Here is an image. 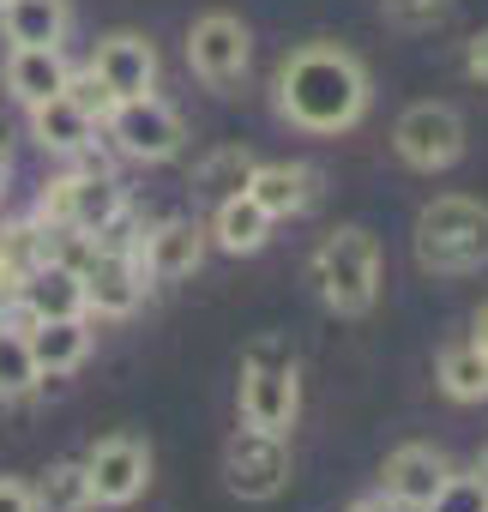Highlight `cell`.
Returning <instances> with one entry per match:
<instances>
[{"mask_svg": "<svg viewBox=\"0 0 488 512\" xmlns=\"http://www.w3.org/2000/svg\"><path fill=\"white\" fill-rule=\"evenodd\" d=\"M278 109L302 133H344L368 109V73L338 43H308L278 67Z\"/></svg>", "mask_w": 488, "mask_h": 512, "instance_id": "6da1fadb", "label": "cell"}, {"mask_svg": "<svg viewBox=\"0 0 488 512\" xmlns=\"http://www.w3.org/2000/svg\"><path fill=\"white\" fill-rule=\"evenodd\" d=\"M416 260L428 272H476L488 260V205L446 193L416 217Z\"/></svg>", "mask_w": 488, "mask_h": 512, "instance_id": "7a4b0ae2", "label": "cell"}, {"mask_svg": "<svg viewBox=\"0 0 488 512\" xmlns=\"http://www.w3.org/2000/svg\"><path fill=\"white\" fill-rule=\"evenodd\" d=\"M314 284L332 314H368L380 296V241L368 229H332L314 253Z\"/></svg>", "mask_w": 488, "mask_h": 512, "instance_id": "3957f363", "label": "cell"}, {"mask_svg": "<svg viewBox=\"0 0 488 512\" xmlns=\"http://www.w3.org/2000/svg\"><path fill=\"white\" fill-rule=\"evenodd\" d=\"M302 410V380H296V356L278 344H254L248 368H241V422L266 428V434H290Z\"/></svg>", "mask_w": 488, "mask_h": 512, "instance_id": "277c9868", "label": "cell"}, {"mask_svg": "<svg viewBox=\"0 0 488 512\" xmlns=\"http://www.w3.org/2000/svg\"><path fill=\"white\" fill-rule=\"evenodd\" d=\"M109 139L121 157L133 163H169L187 145V121L163 103V97H115V109L103 115Z\"/></svg>", "mask_w": 488, "mask_h": 512, "instance_id": "5b68a950", "label": "cell"}, {"mask_svg": "<svg viewBox=\"0 0 488 512\" xmlns=\"http://www.w3.org/2000/svg\"><path fill=\"white\" fill-rule=\"evenodd\" d=\"M43 217L61 223V229H85V235H103L127 217V187L109 175V169H79V175H61L49 181L43 193Z\"/></svg>", "mask_w": 488, "mask_h": 512, "instance_id": "8992f818", "label": "cell"}, {"mask_svg": "<svg viewBox=\"0 0 488 512\" xmlns=\"http://www.w3.org/2000/svg\"><path fill=\"white\" fill-rule=\"evenodd\" d=\"M223 482L241 500H272V494H284V482H290V446H284V434L241 428L223 446Z\"/></svg>", "mask_w": 488, "mask_h": 512, "instance_id": "52a82bcc", "label": "cell"}, {"mask_svg": "<svg viewBox=\"0 0 488 512\" xmlns=\"http://www.w3.org/2000/svg\"><path fill=\"white\" fill-rule=\"evenodd\" d=\"M392 151L410 163V169H452L464 157V115L446 109V103H416L398 115L392 127Z\"/></svg>", "mask_w": 488, "mask_h": 512, "instance_id": "ba28073f", "label": "cell"}, {"mask_svg": "<svg viewBox=\"0 0 488 512\" xmlns=\"http://www.w3.org/2000/svg\"><path fill=\"white\" fill-rule=\"evenodd\" d=\"M248 61H254V37H248V25H241V19L205 13V19L193 25V37H187V67H193L211 91H229L241 73H248Z\"/></svg>", "mask_w": 488, "mask_h": 512, "instance_id": "9c48e42d", "label": "cell"}, {"mask_svg": "<svg viewBox=\"0 0 488 512\" xmlns=\"http://www.w3.org/2000/svg\"><path fill=\"white\" fill-rule=\"evenodd\" d=\"M85 470H91V494H97V506H127V500H139L145 482H151V446L133 440V434H115V440L91 446Z\"/></svg>", "mask_w": 488, "mask_h": 512, "instance_id": "30bf717a", "label": "cell"}, {"mask_svg": "<svg viewBox=\"0 0 488 512\" xmlns=\"http://www.w3.org/2000/svg\"><path fill=\"white\" fill-rule=\"evenodd\" d=\"M85 302H91V314H103V320L139 314V302H145V272H139L133 253H115V247L97 253V260L85 266Z\"/></svg>", "mask_w": 488, "mask_h": 512, "instance_id": "8fae6325", "label": "cell"}, {"mask_svg": "<svg viewBox=\"0 0 488 512\" xmlns=\"http://www.w3.org/2000/svg\"><path fill=\"white\" fill-rule=\"evenodd\" d=\"M205 241H211V229H205V223H193V217H169V223H157V229L145 235L139 272H145V278H157V284H175V278L199 272Z\"/></svg>", "mask_w": 488, "mask_h": 512, "instance_id": "7c38bea8", "label": "cell"}, {"mask_svg": "<svg viewBox=\"0 0 488 512\" xmlns=\"http://www.w3.org/2000/svg\"><path fill=\"white\" fill-rule=\"evenodd\" d=\"M91 73H97L115 97H151V91H157V49H151L139 31H115V37L97 43Z\"/></svg>", "mask_w": 488, "mask_h": 512, "instance_id": "4fadbf2b", "label": "cell"}, {"mask_svg": "<svg viewBox=\"0 0 488 512\" xmlns=\"http://www.w3.org/2000/svg\"><path fill=\"white\" fill-rule=\"evenodd\" d=\"M446 476H452V464H446L434 446H398V452L386 458V494H392V506H404V512H428L434 494L446 488Z\"/></svg>", "mask_w": 488, "mask_h": 512, "instance_id": "5bb4252c", "label": "cell"}, {"mask_svg": "<svg viewBox=\"0 0 488 512\" xmlns=\"http://www.w3.org/2000/svg\"><path fill=\"white\" fill-rule=\"evenodd\" d=\"M19 296L37 308V320H85L91 302H85V272L61 266V260H37L25 278H19Z\"/></svg>", "mask_w": 488, "mask_h": 512, "instance_id": "9a60e30c", "label": "cell"}, {"mask_svg": "<svg viewBox=\"0 0 488 512\" xmlns=\"http://www.w3.org/2000/svg\"><path fill=\"white\" fill-rule=\"evenodd\" d=\"M67 0H0V31L13 49H61L67 43Z\"/></svg>", "mask_w": 488, "mask_h": 512, "instance_id": "2e32d148", "label": "cell"}, {"mask_svg": "<svg viewBox=\"0 0 488 512\" xmlns=\"http://www.w3.org/2000/svg\"><path fill=\"white\" fill-rule=\"evenodd\" d=\"M266 235H272V217L260 211V199H254L248 187L217 199V211H211V241H217L223 253H260Z\"/></svg>", "mask_w": 488, "mask_h": 512, "instance_id": "e0dca14e", "label": "cell"}, {"mask_svg": "<svg viewBox=\"0 0 488 512\" xmlns=\"http://www.w3.org/2000/svg\"><path fill=\"white\" fill-rule=\"evenodd\" d=\"M31 133H37V145L43 151H61V157H85L91 151V133H97V121L61 91V97H49V103H37L31 109Z\"/></svg>", "mask_w": 488, "mask_h": 512, "instance_id": "ac0fdd59", "label": "cell"}, {"mask_svg": "<svg viewBox=\"0 0 488 512\" xmlns=\"http://www.w3.org/2000/svg\"><path fill=\"white\" fill-rule=\"evenodd\" d=\"M67 61H61V49H13V61H7V91L25 103V109H37V103H49V97H61L67 91Z\"/></svg>", "mask_w": 488, "mask_h": 512, "instance_id": "d6986e66", "label": "cell"}, {"mask_svg": "<svg viewBox=\"0 0 488 512\" xmlns=\"http://www.w3.org/2000/svg\"><path fill=\"white\" fill-rule=\"evenodd\" d=\"M25 338H31V356H37L43 380H49V374H73V368L91 356V326H85V320H43V326L25 332Z\"/></svg>", "mask_w": 488, "mask_h": 512, "instance_id": "ffe728a7", "label": "cell"}, {"mask_svg": "<svg viewBox=\"0 0 488 512\" xmlns=\"http://www.w3.org/2000/svg\"><path fill=\"white\" fill-rule=\"evenodd\" d=\"M248 193L260 199V211L278 223V217H296L308 205V169L302 163H260L248 175Z\"/></svg>", "mask_w": 488, "mask_h": 512, "instance_id": "44dd1931", "label": "cell"}, {"mask_svg": "<svg viewBox=\"0 0 488 512\" xmlns=\"http://www.w3.org/2000/svg\"><path fill=\"white\" fill-rule=\"evenodd\" d=\"M440 386H446V398H458V404H482V398H488V350H482L476 338L440 350Z\"/></svg>", "mask_w": 488, "mask_h": 512, "instance_id": "7402d4cb", "label": "cell"}, {"mask_svg": "<svg viewBox=\"0 0 488 512\" xmlns=\"http://www.w3.org/2000/svg\"><path fill=\"white\" fill-rule=\"evenodd\" d=\"M31 494H37V512H91V506H97L85 464H55Z\"/></svg>", "mask_w": 488, "mask_h": 512, "instance_id": "603a6c76", "label": "cell"}, {"mask_svg": "<svg viewBox=\"0 0 488 512\" xmlns=\"http://www.w3.org/2000/svg\"><path fill=\"white\" fill-rule=\"evenodd\" d=\"M37 380H43V368H37V356H31V338L0 326V398L13 404V398L37 392Z\"/></svg>", "mask_w": 488, "mask_h": 512, "instance_id": "cb8c5ba5", "label": "cell"}, {"mask_svg": "<svg viewBox=\"0 0 488 512\" xmlns=\"http://www.w3.org/2000/svg\"><path fill=\"white\" fill-rule=\"evenodd\" d=\"M428 512H488V488H482V476H446V488L434 494Z\"/></svg>", "mask_w": 488, "mask_h": 512, "instance_id": "d4e9b609", "label": "cell"}, {"mask_svg": "<svg viewBox=\"0 0 488 512\" xmlns=\"http://www.w3.org/2000/svg\"><path fill=\"white\" fill-rule=\"evenodd\" d=\"M380 13L398 25V31H422L446 13V0H380Z\"/></svg>", "mask_w": 488, "mask_h": 512, "instance_id": "484cf974", "label": "cell"}, {"mask_svg": "<svg viewBox=\"0 0 488 512\" xmlns=\"http://www.w3.org/2000/svg\"><path fill=\"white\" fill-rule=\"evenodd\" d=\"M67 97H73V103H79V109H85L91 121H103V115L115 109V91H109V85H103L97 73H85V79H67Z\"/></svg>", "mask_w": 488, "mask_h": 512, "instance_id": "4316f807", "label": "cell"}, {"mask_svg": "<svg viewBox=\"0 0 488 512\" xmlns=\"http://www.w3.org/2000/svg\"><path fill=\"white\" fill-rule=\"evenodd\" d=\"M0 512H37V494H31V482L0 476Z\"/></svg>", "mask_w": 488, "mask_h": 512, "instance_id": "83f0119b", "label": "cell"}, {"mask_svg": "<svg viewBox=\"0 0 488 512\" xmlns=\"http://www.w3.org/2000/svg\"><path fill=\"white\" fill-rule=\"evenodd\" d=\"M464 73H470V79L488 91V31H476V37L464 43Z\"/></svg>", "mask_w": 488, "mask_h": 512, "instance_id": "f1b7e54d", "label": "cell"}, {"mask_svg": "<svg viewBox=\"0 0 488 512\" xmlns=\"http://www.w3.org/2000/svg\"><path fill=\"white\" fill-rule=\"evenodd\" d=\"M350 512H392V506H386V494H362V500H356Z\"/></svg>", "mask_w": 488, "mask_h": 512, "instance_id": "f546056e", "label": "cell"}, {"mask_svg": "<svg viewBox=\"0 0 488 512\" xmlns=\"http://www.w3.org/2000/svg\"><path fill=\"white\" fill-rule=\"evenodd\" d=\"M476 344H482V350H488V308H482V314H476Z\"/></svg>", "mask_w": 488, "mask_h": 512, "instance_id": "4dcf8cb0", "label": "cell"}, {"mask_svg": "<svg viewBox=\"0 0 488 512\" xmlns=\"http://www.w3.org/2000/svg\"><path fill=\"white\" fill-rule=\"evenodd\" d=\"M476 476H482V488H488V452H482V464H476Z\"/></svg>", "mask_w": 488, "mask_h": 512, "instance_id": "1f68e13d", "label": "cell"}, {"mask_svg": "<svg viewBox=\"0 0 488 512\" xmlns=\"http://www.w3.org/2000/svg\"><path fill=\"white\" fill-rule=\"evenodd\" d=\"M7 296H13V284H0V314H7Z\"/></svg>", "mask_w": 488, "mask_h": 512, "instance_id": "d6a6232c", "label": "cell"}, {"mask_svg": "<svg viewBox=\"0 0 488 512\" xmlns=\"http://www.w3.org/2000/svg\"><path fill=\"white\" fill-rule=\"evenodd\" d=\"M0 181H7V151H0Z\"/></svg>", "mask_w": 488, "mask_h": 512, "instance_id": "836d02e7", "label": "cell"}]
</instances>
